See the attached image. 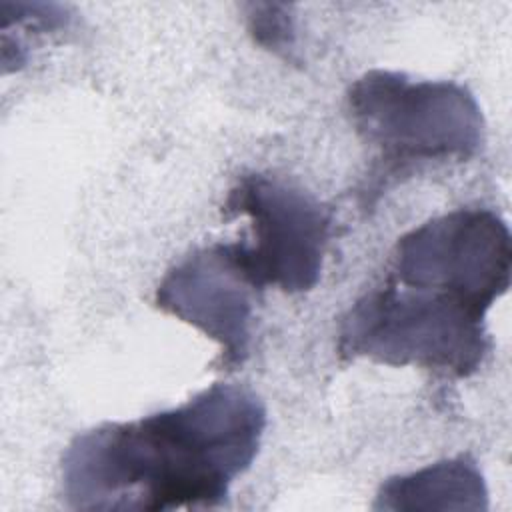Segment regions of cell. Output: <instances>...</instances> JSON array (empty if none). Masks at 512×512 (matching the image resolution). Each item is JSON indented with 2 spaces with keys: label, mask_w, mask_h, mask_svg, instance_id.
I'll list each match as a JSON object with an SVG mask.
<instances>
[{
  "label": "cell",
  "mask_w": 512,
  "mask_h": 512,
  "mask_svg": "<svg viewBox=\"0 0 512 512\" xmlns=\"http://www.w3.org/2000/svg\"><path fill=\"white\" fill-rule=\"evenodd\" d=\"M358 136L376 150L380 176L432 160H470L484 144V116L474 94L452 80H414L368 70L346 94Z\"/></svg>",
  "instance_id": "7a4b0ae2"
},
{
  "label": "cell",
  "mask_w": 512,
  "mask_h": 512,
  "mask_svg": "<svg viewBox=\"0 0 512 512\" xmlns=\"http://www.w3.org/2000/svg\"><path fill=\"white\" fill-rule=\"evenodd\" d=\"M512 240L502 216L458 208L398 238L390 282L450 296L486 316L510 288Z\"/></svg>",
  "instance_id": "277c9868"
},
{
  "label": "cell",
  "mask_w": 512,
  "mask_h": 512,
  "mask_svg": "<svg viewBox=\"0 0 512 512\" xmlns=\"http://www.w3.org/2000/svg\"><path fill=\"white\" fill-rule=\"evenodd\" d=\"M264 430L260 396L216 382L176 408L74 436L60 464L62 498L72 510L220 506L258 456Z\"/></svg>",
  "instance_id": "6da1fadb"
},
{
  "label": "cell",
  "mask_w": 512,
  "mask_h": 512,
  "mask_svg": "<svg viewBox=\"0 0 512 512\" xmlns=\"http://www.w3.org/2000/svg\"><path fill=\"white\" fill-rule=\"evenodd\" d=\"M258 292L238 256L236 242L214 244L174 264L160 280L154 304L212 338L220 348L216 366L232 372L250 356Z\"/></svg>",
  "instance_id": "8992f818"
},
{
  "label": "cell",
  "mask_w": 512,
  "mask_h": 512,
  "mask_svg": "<svg viewBox=\"0 0 512 512\" xmlns=\"http://www.w3.org/2000/svg\"><path fill=\"white\" fill-rule=\"evenodd\" d=\"M248 32L262 48L290 56L294 46V20L286 4H250Z\"/></svg>",
  "instance_id": "ba28073f"
},
{
  "label": "cell",
  "mask_w": 512,
  "mask_h": 512,
  "mask_svg": "<svg viewBox=\"0 0 512 512\" xmlns=\"http://www.w3.org/2000/svg\"><path fill=\"white\" fill-rule=\"evenodd\" d=\"M372 508L482 512L488 508V488L478 462L470 454H460L384 480Z\"/></svg>",
  "instance_id": "52a82bcc"
},
{
  "label": "cell",
  "mask_w": 512,
  "mask_h": 512,
  "mask_svg": "<svg viewBox=\"0 0 512 512\" xmlns=\"http://www.w3.org/2000/svg\"><path fill=\"white\" fill-rule=\"evenodd\" d=\"M484 318L450 296L386 280L342 316L338 354L466 378L490 350Z\"/></svg>",
  "instance_id": "3957f363"
},
{
  "label": "cell",
  "mask_w": 512,
  "mask_h": 512,
  "mask_svg": "<svg viewBox=\"0 0 512 512\" xmlns=\"http://www.w3.org/2000/svg\"><path fill=\"white\" fill-rule=\"evenodd\" d=\"M224 210L250 218L252 244L236 242V248L258 290L300 294L318 284L332 218L314 196L254 172L232 186Z\"/></svg>",
  "instance_id": "5b68a950"
}]
</instances>
